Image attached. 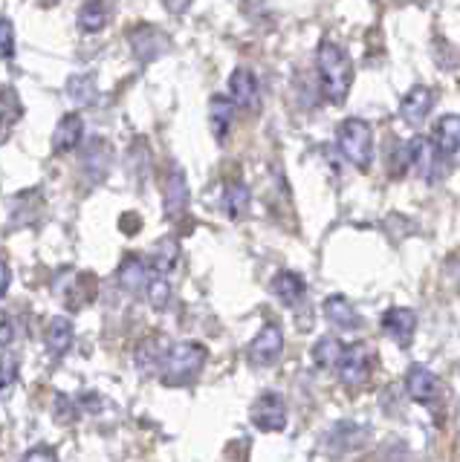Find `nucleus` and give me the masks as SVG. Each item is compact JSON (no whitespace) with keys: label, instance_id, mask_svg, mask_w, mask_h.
<instances>
[{"label":"nucleus","instance_id":"nucleus-1","mask_svg":"<svg viewBox=\"0 0 460 462\" xmlns=\"http://www.w3.org/2000/svg\"><path fill=\"white\" fill-rule=\"evenodd\" d=\"M315 64H319L324 96L333 101V105H342V101L348 98L351 87H353V64H351V58L344 55V50L336 47L333 41H322L319 43V55H315Z\"/></svg>","mask_w":460,"mask_h":462},{"label":"nucleus","instance_id":"nucleus-2","mask_svg":"<svg viewBox=\"0 0 460 462\" xmlns=\"http://www.w3.org/2000/svg\"><path fill=\"white\" fill-rule=\"evenodd\" d=\"M206 346L203 344H194V341H180V344H171L165 356H163V365H160V375L163 382L171 387H183L194 382L200 370L206 365Z\"/></svg>","mask_w":460,"mask_h":462},{"label":"nucleus","instance_id":"nucleus-3","mask_svg":"<svg viewBox=\"0 0 460 462\" xmlns=\"http://www.w3.org/2000/svg\"><path fill=\"white\" fill-rule=\"evenodd\" d=\"M336 144L342 156L359 171H368L373 162V130L362 119H344L336 130Z\"/></svg>","mask_w":460,"mask_h":462},{"label":"nucleus","instance_id":"nucleus-4","mask_svg":"<svg viewBox=\"0 0 460 462\" xmlns=\"http://www.w3.org/2000/svg\"><path fill=\"white\" fill-rule=\"evenodd\" d=\"M339 379L342 384H348V387H362L371 382V375L373 370H377V353L371 350L368 344L362 341H356L351 346H344V353L339 358Z\"/></svg>","mask_w":460,"mask_h":462},{"label":"nucleus","instance_id":"nucleus-5","mask_svg":"<svg viewBox=\"0 0 460 462\" xmlns=\"http://www.w3.org/2000/svg\"><path fill=\"white\" fill-rule=\"evenodd\" d=\"M127 43H131L134 58L142 64H151V61H156V58H163L171 47V41L160 32V29L148 26V23L134 26L131 32H127Z\"/></svg>","mask_w":460,"mask_h":462},{"label":"nucleus","instance_id":"nucleus-6","mask_svg":"<svg viewBox=\"0 0 460 462\" xmlns=\"http://www.w3.org/2000/svg\"><path fill=\"white\" fill-rule=\"evenodd\" d=\"M252 425L264 433H278L286 425V402L278 393H261L252 404Z\"/></svg>","mask_w":460,"mask_h":462},{"label":"nucleus","instance_id":"nucleus-7","mask_svg":"<svg viewBox=\"0 0 460 462\" xmlns=\"http://www.w3.org/2000/svg\"><path fill=\"white\" fill-rule=\"evenodd\" d=\"M284 353V332L278 324H267L264 329H258V336L249 344V361L258 367L276 365Z\"/></svg>","mask_w":460,"mask_h":462},{"label":"nucleus","instance_id":"nucleus-8","mask_svg":"<svg viewBox=\"0 0 460 462\" xmlns=\"http://www.w3.org/2000/svg\"><path fill=\"white\" fill-rule=\"evenodd\" d=\"M406 390L417 404H437L443 396L440 379L428 367H420V365H414L406 373Z\"/></svg>","mask_w":460,"mask_h":462},{"label":"nucleus","instance_id":"nucleus-9","mask_svg":"<svg viewBox=\"0 0 460 462\" xmlns=\"http://www.w3.org/2000/svg\"><path fill=\"white\" fill-rule=\"evenodd\" d=\"M163 206L168 220H180L189 208V182H185V173L180 165H171L168 177H165V191H163Z\"/></svg>","mask_w":460,"mask_h":462},{"label":"nucleus","instance_id":"nucleus-10","mask_svg":"<svg viewBox=\"0 0 460 462\" xmlns=\"http://www.w3.org/2000/svg\"><path fill=\"white\" fill-rule=\"evenodd\" d=\"M408 153H411V168L420 173L423 180H437L440 177V162H443V153L437 151V144L426 139V136H417L408 142Z\"/></svg>","mask_w":460,"mask_h":462},{"label":"nucleus","instance_id":"nucleus-11","mask_svg":"<svg viewBox=\"0 0 460 462\" xmlns=\"http://www.w3.org/2000/svg\"><path fill=\"white\" fill-rule=\"evenodd\" d=\"M431 107H435V96H431L428 87L417 84L406 93V98L399 101V116H402V122H406V125L417 127V125H423L428 119Z\"/></svg>","mask_w":460,"mask_h":462},{"label":"nucleus","instance_id":"nucleus-12","mask_svg":"<svg viewBox=\"0 0 460 462\" xmlns=\"http://www.w3.org/2000/svg\"><path fill=\"white\" fill-rule=\"evenodd\" d=\"M382 329L388 338H394L397 344L408 346L414 332H417V315L408 307H391L382 315Z\"/></svg>","mask_w":460,"mask_h":462},{"label":"nucleus","instance_id":"nucleus-13","mask_svg":"<svg viewBox=\"0 0 460 462\" xmlns=\"http://www.w3.org/2000/svg\"><path fill=\"white\" fill-rule=\"evenodd\" d=\"M322 310L327 315V321L333 324V327H339V329H344V332L362 329V315H359V310L344 295H330V298H324Z\"/></svg>","mask_w":460,"mask_h":462},{"label":"nucleus","instance_id":"nucleus-14","mask_svg":"<svg viewBox=\"0 0 460 462\" xmlns=\"http://www.w3.org/2000/svg\"><path fill=\"white\" fill-rule=\"evenodd\" d=\"M81 168L90 182H102L110 168V144L102 136H93L88 148L81 151Z\"/></svg>","mask_w":460,"mask_h":462},{"label":"nucleus","instance_id":"nucleus-15","mask_svg":"<svg viewBox=\"0 0 460 462\" xmlns=\"http://www.w3.org/2000/svg\"><path fill=\"white\" fill-rule=\"evenodd\" d=\"M81 136H84V119H81V116L79 113L61 116V122L55 125V134H52V153L61 156V153L76 151L81 144Z\"/></svg>","mask_w":460,"mask_h":462},{"label":"nucleus","instance_id":"nucleus-16","mask_svg":"<svg viewBox=\"0 0 460 462\" xmlns=\"http://www.w3.org/2000/svg\"><path fill=\"white\" fill-rule=\"evenodd\" d=\"M272 295H276L284 307H298V303L305 300V295H307V283H305V278H301L298 272L284 269V272L276 274V278H272Z\"/></svg>","mask_w":460,"mask_h":462},{"label":"nucleus","instance_id":"nucleus-17","mask_svg":"<svg viewBox=\"0 0 460 462\" xmlns=\"http://www.w3.org/2000/svg\"><path fill=\"white\" fill-rule=\"evenodd\" d=\"M117 281H119V286L125 289V292H131V295L142 292V289H148V281H151L148 263L142 257H136V254H127L119 263Z\"/></svg>","mask_w":460,"mask_h":462},{"label":"nucleus","instance_id":"nucleus-18","mask_svg":"<svg viewBox=\"0 0 460 462\" xmlns=\"http://www.w3.org/2000/svg\"><path fill=\"white\" fill-rule=\"evenodd\" d=\"M229 93H232L235 107H243V110L258 107V79L249 69L238 67L232 76H229Z\"/></svg>","mask_w":460,"mask_h":462},{"label":"nucleus","instance_id":"nucleus-19","mask_svg":"<svg viewBox=\"0 0 460 462\" xmlns=\"http://www.w3.org/2000/svg\"><path fill=\"white\" fill-rule=\"evenodd\" d=\"M431 142L437 144V151L443 156H455L460 151V116L457 113L440 116L435 130H431Z\"/></svg>","mask_w":460,"mask_h":462},{"label":"nucleus","instance_id":"nucleus-20","mask_svg":"<svg viewBox=\"0 0 460 462\" xmlns=\"http://www.w3.org/2000/svg\"><path fill=\"white\" fill-rule=\"evenodd\" d=\"M23 116V105L15 93V87H0V144L9 139V134L15 130V125Z\"/></svg>","mask_w":460,"mask_h":462},{"label":"nucleus","instance_id":"nucleus-21","mask_svg":"<svg viewBox=\"0 0 460 462\" xmlns=\"http://www.w3.org/2000/svg\"><path fill=\"white\" fill-rule=\"evenodd\" d=\"M73 338H76V329H73V321H70L67 315H55L47 324L44 344L52 356H64L70 346H73Z\"/></svg>","mask_w":460,"mask_h":462},{"label":"nucleus","instance_id":"nucleus-22","mask_svg":"<svg viewBox=\"0 0 460 462\" xmlns=\"http://www.w3.org/2000/svg\"><path fill=\"white\" fill-rule=\"evenodd\" d=\"M235 119V101L226 98V96H214L211 105H209V127H211V136L223 142L229 136V127H232Z\"/></svg>","mask_w":460,"mask_h":462},{"label":"nucleus","instance_id":"nucleus-23","mask_svg":"<svg viewBox=\"0 0 460 462\" xmlns=\"http://www.w3.org/2000/svg\"><path fill=\"white\" fill-rule=\"evenodd\" d=\"M110 12L105 6V0H84V6L79 9V29L84 35H96L108 26Z\"/></svg>","mask_w":460,"mask_h":462},{"label":"nucleus","instance_id":"nucleus-24","mask_svg":"<svg viewBox=\"0 0 460 462\" xmlns=\"http://www.w3.org/2000/svg\"><path fill=\"white\" fill-rule=\"evenodd\" d=\"M249 188L243 185V182H229L226 188V194H223V211L229 220H243V217L249 214Z\"/></svg>","mask_w":460,"mask_h":462},{"label":"nucleus","instance_id":"nucleus-25","mask_svg":"<svg viewBox=\"0 0 460 462\" xmlns=\"http://www.w3.org/2000/svg\"><path fill=\"white\" fill-rule=\"evenodd\" d=\"M342 353H344V346H342V341L339 338H333V336H324V338H319L313 344V361L319 367H336L339 365V358H342Z\"/></svg>","mask_w":460,"mask_h":462},{"label":"nucleus","instance_id":"nucleus-26","mask_svg":"<svg viewBox=\"0 0 460 462\" xmlns=\"http://www.w3.org/2000/svg\"><path fill=\"white\" fill-rule=\"evenodd\" d=\"M177 260H180L177 243L174 240H163L160 245H156V252H154L151 269H154V274H168L171 269L177 266Z\"/></svg>","mask_w":460,"mask_h":462},{"label":"nucleus","instance_id":"nucleus-27","mask_svg":"<svg viewBox=\"0 0 460 462\" xmlns=\"http://www.w3.org/2000/svg\"><path fill=\"white\" fill-rule=\"evenodd\" d=\"M67 93L76 105H93L96 101V79L93 76H73L67 81Z\"/></svg>","mask_w":460,"mask_h":462},{"label":"nucleus","instance_id":"nucleus-28","mask_svg":"<svg viewBox=\"0 0 460 462\" xmlns=\"http://www.w3.org/2000/svg\"><path fill=\"white\" fill-rule=\"evenodd\" d=\"M146 295H148V303H151L154 310H165L168 307V300H171V283H168L165 274H154V278L148 281Z\"/></svg>","mask_w":460,"mask_h":462},{"label":"nucleus","instance_id":"nucleus-29","mask_svg":"<svg viewBox=\"0 0 460 462\" xmlns=\"http://www.w3.org/2000/svg\"><path fill=\"white\" fill-rule=\"evenodd\" d=\"M18 373H21V361L18 356H0V390H9L12 384L18 382Z\"/></svg>","mask_w":460,"mask_h":462},{"label":"nucleus","instance_id":"nucleus-30","mask_svg":"<svg viewBox=\"0 0 460 462\" xmlns=\"http://www.w3.org/2000/svg\"><path fill=\"white\" fill-rule=\"evenodd\" d=\"M15 55V26L9 18H0V61H9Z\"/></svg>","mask_w":460,"mask_h":462},{"label":"nucleus","instance_id":"nucleus-31","mask_svg":"<svg viewBox=\"0 0 460 462\" xmlns=\"http://www.w3.org/2000/svg\"><path fill=\"white\" fill-rule=\"evenodd\" d=\"M12 341H15V321L9 312H0V350H6Z\"/></svg>","mask_w":460,"mask_h":462},{"label":"nucleus","instance_id":"nucleus-32","mask_svg":"<svg viewBox=\"0 0 460 462\" xmlns=\"http://www.w3.org/2000/svg\"><path fill=\"white\" fill-rule=\"evenodd\" d=\"M21 462H59V454H55V448H50V445H38L33 451H26V457Z\"/></svg>","mask_w":460,"mask_h":462},{"label":"nucleus","instance_id":"nucleus-33","mask_svg":"<svg viewBox=\"0 0 460 462\" xmlns=\"http://www.w3.org/2000/svg\"><path fill=\"white\" fill-rule=\"evenodd\" d=\"M163 6L171 12V14H185L192 6V0H163Z\"/></svg>","mask_w":460,"mask_h":462},{"label":"nucleus","instance_id":"nucleus-34","mask_svg":"<svg viewBox=\"0 0 460 462\" xmlns=\"http://www.w3.org/2000/svg\"><path fill=\"white\" fill-rule=\"evenodd\" d=\"M9 278H12V274H9V266L4 263V260H0V298L6 295V289H9Z\"/></svg>","mask_w":460,"mask_h":462}]
</instances>
